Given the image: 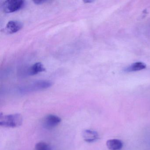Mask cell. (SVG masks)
<instances>
[{
  "instance_id": "cell-1",
  "label": "cell",
  "mask_w": 150,
  "mask_h": 150,
  "mask_svg": "<svg viewBox=\"0 0 150 150\" xmlns=\"http://www.w3.org/2000/svg\"><path fill=\"white\" fill-rule=\"evenodd\" d=\"M23 118L21 114L0 115V125L6 128H16L22 125Z\"/></svg>"
},
{
  "instance_id": "cell-2",
  "label": "cell",
  "mask_w": 150,
  "mask_h": 150,
  "mask_svg": "<svg viewBox=\"0 0 150 150\" xmlns=\"http://www.w3.org/2000/svg\"><path fill=\"white\" fill-rule=\"evenodd\" d=\"M52 86V83L50 81L39 80L23 86L19 88V90L21 93H27L46 89Z\"/></svg>"
},
{
  "instance_id": "cell-3",
  "label": "cell",
  "mask_w": 150,
  "mask_h": 150,
  "mask_svg": "<svg viewBox=\"0 0 150 150\" xmlns=\"http://www.w3.org/2000/svg\"><path fill=\"white\" fill-rule=\"evenodd\" d=\"M25 4L23 0H7L1 4V8L4 13H10L22 9Z\"/></svg>"
},
{
  "instance_id": "cell-4",
  "label": "cell",
  "mask_w": 150,
  "mask_h": 150,
  "mask_svg": "<svg viewBox=\"0 0 150 150\" xmlns=\"http://www.w3.org/2000/svg\"><path fill=\"white\" fill-rule=\"evenodd\" d=\"M61 122V118L59 117L50 114L46 115L44 118L43 125L45 129H51L58 125Z\"/></svg>"
},
{
  "instance_id": "cell-5",
  "label": "cell",
  "mask_w": 150,
  "mask_h": 150,
  "mask_svg": "<svg viewBox=\"0 0 150 150\" xmlns=\"http://www.w3.org/2000/svg\"><path fill=\"white\" fill-rule=\"evenodd\" d=\"M23 26L22 23L19 21H10L6 25L4 31L7 34H14L21 30Z\"/></svg>"
},
{
  "instance_id": "cell-6",
  "label": "cell",
  "mask_w": 150,
  "mask_h": 150,
  "mask_svg": "<svg viewBox=\"0 0 150 150\" xmlns=\"http://www.w3.org/2000/svg\"><path fill=\"white\" fill-rule=\"evenodd\" d=\"M25 74L28 75H34L38 74L39 73L45 71V68L43 65L40 62L35 63L26 69Z\"/></svg>"
},
{
  "instance_id": "cell-7",
  "label": "cell",
  "mask_w": 150,
  "mask_h": 150,
  "mask_svg": "<svg viewBox=\"0 0 150 150\" xmlns=\"http://www.w3.org/2000/svg\"><path fill=\"white\" fill-rule=\"evenodd\" d=\"M82 136L85 141L88 143L95 142L99 138L98 133L92 130H85L83 132Z\"/></svg>"
},
{
  "instance_id": "cell-8",
  "label": "cell",
  "mask_w": 150,
  "mask_h": 150,
  "mask_svg": "<svg viewBox=\"0 0 150 150\" xmlns=\"http://www.w3.org/2000/svg\"><path fill=\"white\" fill-rule=\"evenodd\" d=\"M107 147L110 150H120L123 146V143L118 139H109L106 143Z\"/></svg>"
},
{
  "instance_id": "cell-9",
  "label": "cell",
  "mask_w": 150,
  "mask_h": 150,
  "mask_svg": "<svg viewBox=\"0 0 150 150\" xmlns=\"http://www.w3.org/2000/svg\"><path fill=\"white\" fill-rule=\"evenodd\" d=\"M146 68V65L144 63L141 62H136L133 63L125 69V72H131L137 71H140Z\"/></svg>"
},
{
  "instance_id": "cell-10",
  "label": "cell",
  "mask_w": 150,
  "mask_h": 150,
  "mask_svg": "<svg viewBox=\"0 0 150 150\" xmlns=\"http://www.w3.org/2000/svg\"><path fill=\"white\" fill-rule=\"evenodd\" d=\"M49 145L45 142H40L35 145V150H50Z\"/></svg>"
},
{
  "instance_id": "cell-11",
  "label": "cell",
  "mask_w": 150,
  "mask_h": 150,
  "mask_svg": "<svg viewBox=\"0 0 150 150\" xmlns=\"http://www.w3.org/2000/svg\"><path fill=\"white\" fill-rule=\"evenodd\" d=\"M35 4L36 5H41V4H44L45 2H47L46 1H44V0H37V1H33Z\"/></svg>"
},
{
  "instance_id": "cell-12",
  "label": "cell",
  "mask_w": 150,
  "mask_h": 150,
  "mask_svg": "<svg viewBox=\"0 0 150 150\" xmlns=\"http://www.w3.org/2000/svg\"><path fill=\"white\" fill-rule=\"evenodd\" d=\"M93 1H89V0H88V1H84V2H85V3H92V2H93Z\"/></svg>"
}]
</instances>
